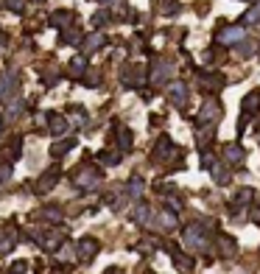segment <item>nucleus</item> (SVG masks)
Segmentation results:
<instances>
[{
	"mask_svg": "<svg viewBox=\"0 0 260 274\" xmlns=\"http://www.w3.org/2000/svg\"><path fill=\"white\" fill-rule=\"evenodd\" d=\"M185 249H191V252H202V249H207V238H204L202 227H187L185 230Z\"/></svg>",
	"mask_w": 260,
	"mask_h": 274,
	"instance_id": "f257e3e1",
	"label": "nucleus"
},
{
	"mask_svg": "<svg viewBox=\"0 0 260 274\" xmlns=\"http://www.w3.org/2000/svg\"><path fill=\"white\" fill-rule=\"evenodd\" d=\"M244 37H246V31L241 26H229V28H224V31L218 34V42H221V45H235V42H241Z\"/></svg>",
	"mask_w": 260,
	"mask_h": 274,
	"instance_id": "f03ea898",
	"label": "nucleus"
},
{
	"mask_svg": "<svg viewBox=\"0 0 260 274\" xmlns=\"http://www.w3.org/2000/svg\"><path fill=\"white\" fill-rule=\"evenodd\" d=\"M218 118H221V106H218L216 101H207V104L202 106V112L196 115V121H199V123H210V121L216 123Z\"/></svg>",
	"mask_w": 260,
	"mask_h": 274,
	"instance_id": "7ed1b4c3",
	"label": "nucleus"
},
{
	"mask_svg": "<svg viewBox=\"0 0 260 274\" xmlns=\"http://www.w3.org/2000/svg\"><path fill=\"white\" fill-rule=\"evenodd\" d=\"M98 252V241L96 238H81L79 241V258L81 260H92Z\"/></svg>",
	"mask_w": 260,
	"mask_h": 274,
	"instance_id": "20e7f679",
	"label": "nucleus"
},
{
	"mask_svg": "<svg viewBox=\"0 0 260 274\" xmlns=\"http://www.w3.org/2000/svg\"><path fill=\"white\" fill-rule=\"evenodd\" d=\"M37 241H39V246H42V249H48V252H53V249H59V246H62V235H59L56 230L45 232L42 238H37Z\"/></svg>",
	"mask_w": 260,
	"mask_h": 274,
	"instance_id": "39448f33",
	"label": "nucleus"
},
{
	"mask_svg": "<svg viewBox=\"0 0 260 274\" xmlns=\"http://www.w3.org/2000/svg\"><path fill=\"white\" fill-rule=\"evenodd\" d=\"M76 185H79V188H96V185H98V174L92 168H81L79 176H76Z\"/></svg>",
	"mask_w": 260,
	"mask_h": 274,
	"instance_id": "423d86ee",
	"label": "nucleus"
},
{
	"mask_svg": "<svg viewBox=\"0 0 260 274\" xmlns=\"http://www.w3.org/2000/svg\"><path fill=\"white\" fill-rule=\"evenodd\" d=\"M257 109H260V90H255V93L246 95V101H244V118L255 115Z\"/></svg>",
	"mask_w": 260,
	"mask_h": 274,
	"instance_id": "0eeeda50",
	"label": "nucleus"
},
{
	"mask_svg": "<svg viewBox=\"0 0 260 274\" xmlns=\"http://www.w3.org/2000/svg\"><path fill=\"white\" fill-rule=\"evenodd\" d=\"M48 121H51V132L56 134V137H59V134H67V129H70L67 118H62V115H51Z\"/></svg>",
	"mask_w": 260,
	"mask_h": 274,
	"instance_id": "6e6552de",
	"label": "nucleus"
},
{
	"mask_svg": "<svg viewBox=\"0 0 260 274\" xmlns=\"http://www.w3.org/2000/svg\"><path fill=\"white\" fill-rule=\"evenodd\" d=\"M171 73V64H165V62H157L154 64V73H151V81H154V84H162L165 81V76Z\"/></svg>",
	"mask_w": 260,
	"mask_h": 274,
	"instance_id": "1a4fd4ad",
	"label": "nucleus"
},
{
	"mask_svg": "<svg viewBox=\"0 0 260 274\" xmlns=\"http://www.w3.org/2000/svg\"><path fill=\"white\" fill-rule=\"evenodd\" d=\"M171 101H174L176 106H185V84H182V81L171 84Z\"/></svg>",
	"mask_w": 260,
	"mask_h": 274,
	"instance_id": "9d476101",
	"label": "nucleus"
},
{
	"mask_svg": "<svg viewBox=\"0 0 260 274\" xmlns=\"http://www.w3.org/2000/svg\"><path fill=\"white\" fill-rule=\"evenodd\" d=\"M76 17H73V11H56L53 14V26H59V28H64V26H70Z\"/></svg>",
	"mask_w": 260,
	"mask_h": 274,
	"instance_id": "9b49d317",
	"label": "nucleus"
},
{
	"mask_svg": "<svg viewBox=\"0 0 260 274\" xmlns=\"http://www.w3.org/2000/svg\"><path fill=\"white\" fill-rule=\"evenodd\" d=\"M73 148V143L70 140H62V143H53V148H51V157H64V154Z\"/></svg>",
	"mask_w": 260,
	"mask_h": 274,
	"instance_id": "f8f14e48",
	"label": "nucleus"
},
{
	"mask_svg": "<svg viewBox=\"0 0 260 274\" xmlns=\"http://www.w3.org/2000/svg\"><path fill=\"white\" fill-rule=\"evenodd\" d=\"M56 179H59V171H51V174H45V176H42V182H39V190H51Z\"/></svg>",
	"mask_w": 260,
	"mask_h": 274,
	"instance_id": "ddd939ff",
	"label": "nucleus"
},
{
	"mask_svg": "<svg viewBox=\"0 0 260 274\" xmlns=\"http://www.w3.org/2000/svg\"><path fill=\"white\" fill-rule=\"evenodd\" d=\"M140 193H143V179H140V176H134V179L129 182V196H134V199H137Z\"/></svg>",
	"mask_w": 260,
	"mask_h": 274,
	"instance_id": "4468645a",
	"label": "nucleus"
},
{
	"mask_svg": "<svg viewBox=\"0 0 260 274\" xmlns=\"http://www.w3.org/2000/svg\"><path fill=\"white\" fill-rule=\"evenodd\" d=\"M212 179H216L218 185H227L229 182V174L221 168V165H218V168H212Z\"/></svg>",
	"mask_w": 260,
	"mask_h": 274,
	"instance_id": "2eb2a0df",
	"label": "nucleus"
},
{
	"mask_svg": "<svg viewBox=\"0 0 260 274\" xmlns=\"http://www.w3.org/2000/svg\"><path fill=\"white\" fill-rule=\"evenodd\" d=\"M227 159H232V163H241V159H244V151H241L238 146H227Z\"/></svg>",
	"mask_w": 260,
	"mask_h": 274,
	"instance_id": "dca6fc26",
	"label": "nucleus"
},
{
	"mask_svg": "<svg viewBox=\"0 0 260 274\" xmlns=\"http://www.w3.org/2000/svg\"><path fill=\"white\" fill-rule=\"evenodd\" d=\"M20 146H22V140H20V137H14V140H11L9 143V157H20Z\"/></svg>",
	"mask_w": 260,
	"mask_h": 274,
	"instance_id": "f3484780",
	"label": "nucleus"
},
{
	"mask_svg": "<svg viewBox=\"0 0 260 274\" xmlns=\"http://www.w3.org/2000/svg\"><path fill=\"white\" fill-rule=\"evenodd\" d=\"M137 221L140 224H149L151 221V210H149V207H143V204L137 207Z\"/></svg>",
	"mask_w": 260,
	"mask_h": 274,
	"instance_id": "a211bd4d",
	"label": "nucleus"
},
{
	"mask_svg": "<svg viewBox=\"0 0 260 274\" xmlns=\"http://www.w3.org/2000/svg\"><path fill=\"white\" fill-rule=\"evenodd\" d=\"M159 221H162V227H176V216H174V213H168V210L162 213V218H159Z\"/></svg>",
	"mask_w": 260,
	"mask_h": 274,
	"instance_id": "6ab92c4d",
	"label": "nucleus"
},
{
	"mask_svg": "<svg viewBox=\"0 0 260 274\" xmlns=\"http://www.w3.org/2000/svg\"><path fill=\"white\" fill-rule=\"evenodd\" d=\"M257 20H260V11H257V9H255V11H249V14L244 17V22H257Z\"/></svg>",
	"mask_w": 260,
	"mask_h": 274,
	"instance_id": "aec40b11",
	"label": "nucleus"
},
{
	"mask_svg": "<svg viewBox=\"0 0 260 274\" xmlns=\"http://www.w3.org/2000/svg\"><path fill=\"white\" fill-rule=\"evenodd\" d=\"M84 67H87V62H84V59H76V62H73V73H81Z\"/></svg>",
	"mask_w": 260,
	"mask_h": 274,
	"instance_id": "412c9836",
	"label": "nucleus"
},
{
	"mask_svg": "<svg viewBox=\"0 0 260 274\" xmlns=\"http://www.w3.org/2000/svg\"><path fill=\"white\" fill-rule=\"evenodd\" d=\"M11 11H22V0H6Z\"/></svg>",
	"mask_w": 260,
	"mask_h": 274,
	"instance_id": "4be33fe9",
	"label": "nucleus"
},
{
	"mask_svg": "<svg viewBox=\"0 0 260 274\" xmlns=\"http://www.w3.org/2000/svg\"><path fill=\"white\" fill-rule=\"evenodd\" d=\"M101 39H104V37H98V34H96V37H92L90 42H87V48H98V45H101Z\"/></svg>",
	"mask_w": 260,
	"mask_h": 274,
	"instance_id": "5701e85b",
	"label": "nucleus"
},
{
	"mask_svg": "<svg viewBox=\"0 0 260 274\" xmlns=\"http://www.w3.org/2000/svg\"><path fill=\"white\" fill-rule=\"evenodd\" d=\"M3 179H9V168H0V182Z\"/></svg>",
	"mask_w": 260,
	"mask_h": 274,
	"instance_id": "b1692460",
	"label": "nucleus"
},
{
	"mask_svg": "<svg viewBox=\"0 0 260 274\" xmlns=\"http://www.w3.org/2000/svg\"><path fill=\"white\" fill-rule=\"evenodd\" d=\"M104 3H109V6H121V0H104Z\"/></svg>",
	"mask_w": 260,
	"mask_h": 274,
	"instance_id": "393cba45",
	"label": "nucleus"
}]
</instances>
